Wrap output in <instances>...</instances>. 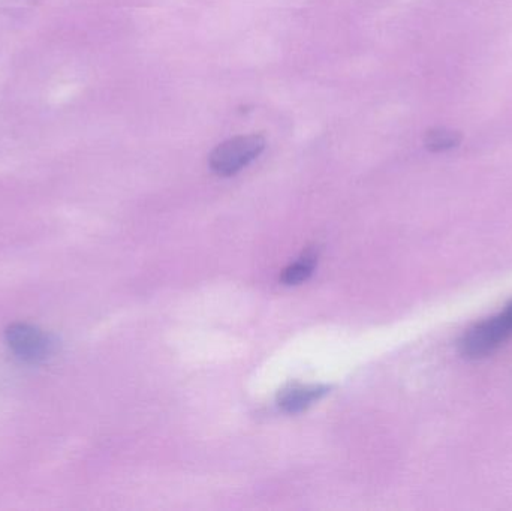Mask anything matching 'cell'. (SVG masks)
<instances>
[{"label": "cell", "mask_w": 512, "mask_h": 511, "mask_svg": "<svg viewBox=\"0 0 512 511\" xmlns=\"http://www.w3.org/2000/svg\"><path fill=\"white\" fill-rule=\"evenodd\" d=\"M512 338V300L504 311L469 327L459 339V353L466 360H481L495 354Z\"/></svg>", "instance_id": "cell-1"}, {"label": "cell", "mask_w": 512, "mask_h": 511, "mask_svg": "<svg viewBox=\"0 0 512 511\" xmlns=\"http://www.w3.org/2000/svg\"><path fill=\"white\" fill-rule=\"evenodd\" d=\"M264 149L265 140L261 135H240L219 144L210 153L209 165L218 176H234L254 162Z\"/></svg>", "instance_id": "cell-2"}, {"label": "cell", "mask_w": 512, "mask_h": 511, "mask_svg": "<svg viewBox=\"0 0 512 511\" xmlns=\"http://www.w3.org/2000/svg\"><path fill=\"white\" fill-rule=\"evenodd\" d=\"M6 344L15 357L26 363H39L53 354L54 345L50 335L30 324H11L5 332Z\"/></svg>", "instance_id": "cell-3"}, {"label": "cell", "mask_w": 512, "mask_h": 511, "mask_svg": "<svg viewBox=\"0 0 512 511\" xmlns=\"http://www.w3.org/2000/svg\"><path fill=\"white\" fill-rule=\"evenodd\" d=\"M328 390L330 387L321 384H291L279 393L277 404L285 413H301L327 395Z\"/></svg>", "instance_id": "cell-4"}, {"label": "cell", "mask_w": 512, "mask_h": 511, "mask_svg": "<svg viewBox=\"0 0 512 511\" xmlns=\"http://www.w3.org/2000/svg\"><path fill=\"white\" fill-rule=\"evenodd\" d=\"M316 254L313 251H307L301 255L295 263L289 264L280 276V281L285 285H298L307 281L312 276L316 267Z\"/></svg>", "instance_id": "cell-5"}, {"label": "cell", "mask_w": 512, "mask_h": 511, "mask_svg": "<svg viewBox=\"0 0 512 511\" xmlns=\"http://www.w3.org/2000/svg\"><path fill=\"white\" fill-rule=\"evenodd\" d=\"M424 143L432 152H447V150L459 146L460 135L457 132L447 131V129H432L427 132Z\"/></svg>", "instance_id": "cell-6"}]
</instances>
